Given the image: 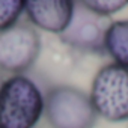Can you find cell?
<instances>
[{
	"instance_id": "8",
	"label": "cell",
	"mask_w": 128,
	"mask_h": 128,
	"mask_svg": "<svg viewBox=\"0 0 128 128\" xmlns=\"http://www.w3.org/2000/svg\"><path fill=\"white\" fill-rule=\"evenodd\" d=\"M24 3L21 0H0V32L17 24L24 12Z\"/></svg>"
},
{
	"instance_id": "10",
	"label": "cell",
	"mask_w": 128,
	"mask_h": 128,
	"mask_svg": "<svg viewBox=\"0 0 128 128\" xmlns=\"http://www.w3.org/2000/svg\"><path fill=\"white\" fill-rule=\"evenodd\" d=\"M0 84H2V83H0Z\"/></svg>"
},
{
	"instance_id": "3",
	"label": "cell",
	"mask_w": 128,
	"mask_h": 128,
	"mask_svg": "<svg viewBox=\"0 0 128 128\" xmlns=\"http://www.w3.org/2000/svg\"><path fill=\"white\" fill-rule=\"evenodd\" d=\"M90 101L98 116L110 122L128 119V68L107 63L95 74Z\"/></svg>"
},
{
	"instance_id": "9",
	"label": "cell",
	"mask_w": 128,
	"mask_h": 128,
	"mask_svg": "<svg viewBox=\"0 0 128 128\" xmlns=\"http://www.w3.org/2000/svg\"><path fill=\"white\" fill-rule=\"evenodd\" d=\"M80 3L96 17L113 15L128 5V2H125V0H84Z\"/></svg>"
},
{
	"instance_id": "11",
	"label": "cell",
	"mask_w": 128,
	"mask_h": 128,
	"mask_svg": "<svg viewBox=\"0 0 128 128\" xmlns=\"http://www.w3.org/2000/svg\"><path fill=\"white\" fill-rule=\"evenodd\" d=\"M0 128H2V126H0Z\"/></svg>"
},
{
	"instance_id": "5",
	"label": "cell",
	"mask_w": 128,
	"mask_h": 128,
	"mask_svg": "<svg viewBox=\"0 0 128 128\" xmlns=\"http://www.w3.org/2000/svg\"><path fill=\"white\" fill-rule=\"evenodd\" d=\"M104 32L98 17L88 11L82 3H76L74 15L60 35V39L66 45H71L84 51H102L104 50Z\"/></svg>"
},
{
	"instance_id": "7",
	"label": "cell",
	"mask_w": 128,
	"mask_h": 128,
	"mask_svg": "<svg viewBox=\"0 0 128 128\" xmlns=\"http://www.w3.org/2000/svg\"><path fill=\"white\" fill-rule=\"evenodd\" d=\"M104 50L114 63L128 68V20H119L108 24L104 32Z\"/></svg>"
},
{
	"instance_id": "2",
	"label": "cell",
	"mask_w": 128,
	"mask_h": 128,
	"mask_svg": "<svg viewBox=\"0 0 128 128\" xmlns=\"http://www.w3.org/2000/svg\"><path fill=\"white\" fill-rule=\"evenodd\" d=\"M44 113L51 128H94L98 118L89 94L66 84L47 92Z\"/></svg>"
},
{
	"instance_id": "4",
	"label": "cell",
	"mask_w": 128,
	"mask_h": 128,
	"mask_svg": "<svg viewBox=\"0 0 128 128\" xmlns=\"http://www.w3.org/2000/svg\"><path fill=\"white\" fill-rule=\"evenodd\" d=\"M41 51V36L30 24L17 23L0 32V70L21 76L36 62Z\"/></svg>"
},
{
	"instance_id": "6",
	"label": "cell",
	"mask_w": 128,
	"mask_h": 128,
	"mask_svg": "<svg viewBox=\"0 0 128 128\" xmlns=\"http://www.w3.org/2000/svg\"><path fill=\"white\" fill-rule=\"evenodd\" d=\"M76 9V2L70 0H32L24 3V12L30 23L41 30L62 35L70 26Z\"/></svg>"
},
{
	"instance_id": "1",
	"label": "cell",
	"mask_w": 128,
	"mask_h": 128,
	"mask_svg": "<svg viewBox=\"0 0 128 128\" xmlns=\"http://www.w3.org/2000/svg\"><path fill=\"white\" fill-rule=\"evenodd\" d=\"M44 113L39 88L24 76H11L0 84V126L33 128Z\"/></svg>"
}]
</instances>
